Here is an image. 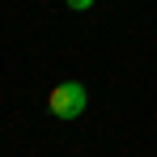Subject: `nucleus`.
I'll list each match as a JSON object with an SVG mask.
<instances>
[{
	"label": "nucleus",
	"mask_w": 157,
	"mask_h": 157,
	"mask_svg": "<svg viewBox=\"0 0 157 157\" xmlns=\"http://www.w3.org/2000/svg\"><path fill=\"white\" fill-rule=\"evenodd\" d=\"M85 106H89V89L81 85V81H59L51 89V98H47V110H51L55 119H81L85 115Z\"/></svg>",
	"instance_id": "obj_1"
},
{
	"label": "nucleus",
	"mask_w": 157,
	"mask_h": 157,
	"mask_svg": "<svg viewBox=\"0 0 157 157\" xmlns=\"http://www.w3.org/2000/svg\"><path fill=\"white\" fill-rule=\"evenodd\" d=\"M64 4H68V9H72V13H85V9H94V4H98V0H64Z\"/></svg>",
	"instance_id": "obj_2"
}]
</instances>
